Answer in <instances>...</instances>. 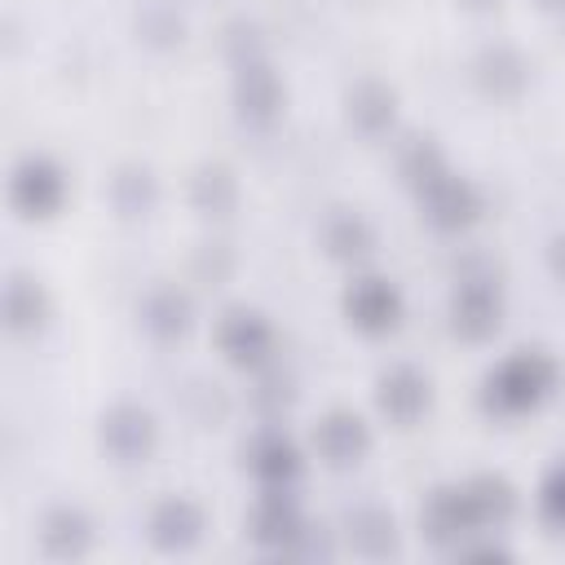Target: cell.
<instances>
[{
  "mask_svg": "<svg viewBox=\"0 0 565 565\" xmlns=\"http://www.w3.org/2000/svg\"><path fill=\"white\" fill-rule=\"evenodd\" d=\"M349 543L362 552V556H388L397 547V534H393V516L380 512V508H362L349 516Z\"/></svg>",
  "mask_w": 565,
  "mask_h": 565,
  "instance_id": "obj_18",
  "label": "cell"
},
{
  "mask_svg": "<svg viewBox=\"0 0 565 565\" xmlns=\"http://www.w3.org/2000/svg\"><path fill=\"white\" fill-rule=\"evenodd\" d=\"M62 172L49 163V159H22L13 168V203L26 212V216H49L57 203H62Z\"/></svg>",
  "mask_w": 565,
  "mask_h": 565,
  "instance_id": "obj_8",
  "label": "cell"
},
{
  "mask_svg": "<svg viewBox=\"0 0 565 565\" xmlns=\"http://www.w3.org/2000/svg\"><path fill=\"white\" fill-rule=\"evenodd\" d=\"M472 4H486V0H472Z\"/></svg>",
  "mask_w": 565,
  "mask_h": 565,
  "instance_id": "obj_25",
  "label": "cell"
},
{
  "mask_svg": "<svg viewBox=\"0 0 565 565\" xmlns=\"http://www.w3.org/2000/svg\"><path fill=\"white\" fill-rule=\"evenodd\" d=\"M552 269H556V274L565 278V234H561V238L552 243Z\"/></svg>",
  "mask_w": 565,
  "mask_h": 565,
  "instance_id": "obj_24",
  "label": "cell"
},
{
  "mask_svg": "<svg viewBox=\"0 0 565 565\" xmlns=\"http://www.w3.org/2000/svg\"><path fill=\"white\" fill-rule=\"evenodd\" d=\"M185 322H190L185 296H177V291H154V296L146 300V327H150L154 335H181Z\"/></svg>",
  "mask_w": 565,
  "mask_h": 565,
  "instance_id": "obj_21",
  "label": "cell"
},
{
  "mask_svg": "<svg viewBox=\"0 0 565 565\" xmlns=\"http://www.w3.org/2000/svg\"><path fill=\"white\" fill-rule=\"evenodd\" d=\"M194 194H199L203 212H225L234 203V181H230L225 168H203L199 181H194Z\"/></svg>",
  "mask_w": 565,
  "mask_h": 565,
  "instance_id": "obj_22",
  "label": "cell"
},
{
  "mask_svg": "<svg viewBox=\"0 0 565 565\" xmlns=\"http://www.w3.org/2000/svg\"><path fill=\"white\" fill-rule=\"evenodd\" d=\"M344 313L353 327L362 331H388L402 313V296L393 282L384 278H358L349 291H344Z\"/></svg>",
  "mask_w": 565,
  "mask_h": 565,
  "instance_id": "obj_5",
  "label": "cell"
},
{
  "mask_svg": "<svg viewBox=\"0 0 565 565\" xmlns=\"http://www.w3.org/2000/svg\"><path fill=\"white\" fill-rule=\"evenodd\" d=\"M216 340H221V349H225L234 362H256V358L269 349V327H265V318L252 313V309H230V313L221 318Z\"/></svg>",
  "mask_w": 565,
  "mask_h": 565,
  "instance_id": "obj_13",
  "label": "cell"
},
{
  "mask_svg": "<svg viewBox=\"0 0 565 565\" xmlns=\"http://www.w3.org/2000/svg\"><path fill=\"white\" fill-rule=\"evenodd\" d=\"M199 534H203V512H199V503H190L181 494L163 499L150 512V543L159 552H190L199 543Z\"/></svg>",
  "mask_w": 565,
  "mask_h": 565,
  "instance_id": "obj_9",
  "label": "cell"
},
{
  "mask_svg": "<svg viewBox=\"0 0 565 565\" xmlns=\"http://www.w3.org/2000/svg\"><path fill=\"white\" fill-rule=\"evenodd\" d=\"M556 4H561V0H556Z\"/></svg>",
  "mask_w": 565,
  "mask_h": 565,
  "instance_id": "obj_26",
  "label": "cell"
},
{
  "mask_svg": "<svg viewBox=\"0 0 565 565\" xmlns=\"http://www.w3.org/2000/svg\"><path fill=\"white\" fill-rule=\"evenodd\" d=\"M40 547L53 561H79L93 547V525L79 508H53L40 525Z\"/></svg>",
  "mask_w": 565,
  "mask_h": 565,
  "instance_id": "obj_11",
  "label": "cell"
},
{
  "mask_svg": "<svg viewBox=\"0 0 565 565\" xmlns=\"http://www.w3.org/2000/svg\"><path fill=\"white\" fill-rule=\"evenodd\" d=\"M463 499L472 508V521H477V534L486 525H503L512 512H516V494L503 477H472L463 481Z\"/></svg>",
  "mask_w": 565,
  "mask_h": 565,
  "instance_id": "obj_16",
  "label": "cell"
},
{
  "mask_svg": "<svg viewBox=\"0 0 565 565\" xmlns=\"http://www.w3.org/2000/svg\"><path fill=\"white\" fill-rule=\"evenodd\" d=\"M4 318L13 331H35L44 322V291L31 278H9L4 287Z\"/></svg>",
  "mask_w": 565,
  "mask_h": 565,
  "instance_id": "obj_19",
  "label": "cell"
},
{
  "mask_svg": "<svg viewBox=\"0 0 565 565\" xmlns=\"http://www.w3.org/2000/svg\"><path fill=\"white\" fill-rule=\"evenodd\" d=\"M424 534L433 543H441V547H450V543L459 547L468 534H477V521H472V508L463 499V486H446V490H437L428 499V508H424Z\"/></svg>",
  "mask_w": 565,
  "mask_h": 565,
  "instance_id": "obj_10",
  "label": "cell"
},
{
  "mask_svg": "<svg viewBox=\"0 0 565 565\" xmlns=\"http://www.w3.org/2000/svg\"><path fill=\"white\" fill-rule=\"evenodd\" d=\"M419 199H424V216L441 230H459L481 212L477 190L463 177H450V172H437L428 185H419Z\"/></svg>",
  "mask_w": 565,
  "mask_h": 565,
  "instance_id": "obj_3",
  "label": "cell"
},
{
  "mask_svg": "<svg viewBox=\"0 0 565 565\" xmlns=\"http://www.w3.org/2000/svg\"><path fill=\"white\" fill-rule=\"evenodd\" d=\"M552 380H556L552 358H543L539 349H521L486 375V406L499 415H521L547 397Z\"/></svg>",
  "mask_w": 565,
  "mask_h": 565,
  "instance_id": "obj_1",
  "label": "cell"
},
{
  "mask_svg": "<svg viewBox=\"0 0 565 565\" xmlns=\"http://www.w3.org/2000/svg\"><path fill=\"white\" fill-rule=\"evenodd\" d=\"M539 508L552 525H565V463H556L547 477H543V490H539Z\"/></svg>",
  "mask_w": 565,
  "mask_h": 565,
  "instance_id": "obj_23",
  "label": "cell"
},
{
  "mask_svg": "<svg viewBox=\"0 0 565 565\" xmlns=\"http://www.w3.org/2000/svg\"><path fill=\"white\" fill-rule=\"evenodd\" d=\"M247 468L265 481V486H287L300 472V450L282 437V433H260L247 450Z\"/></svg>",
  "mask_w": 565,
  "mask_h": 565,
  "instance_id": "obj_14",
  "label": "cell"
},
{
  "mask_svg": "<svg viewBox=\"0 0 565 565\" xmlns=\"http://www.w3.org/2000/svg\"><path fill=\"white\" fill-rule=\"evenodd\" d=\"M349 119L362 128V132H380L393 124V88H384L380 79H362L353 93H349Z\"/></svg>",
  "mask_w": 565,
  "mask_h": 565,
  "instance_id": "obj_17",
  "label": "cell"
},
{
  "mask_svg": "<svg viewBox=\"0 0 565 565\" xmlns=\"http://www.w3.org/2000/svg\"><path fill=\"white\" fill-rule=\"evenodd\" d=\"M305 516L296 508V499L287 494V486H269L260 494V503L252 508V539L260 547H274V552H291L300 539H305Z\"/></svg>",
  "mask_w": 565,
  "mask_h": 565,
  "instance_id": "obj_2",
  "label": "cell"
},
{
  "mask_svg": "<svg viewBox=\"0 0 565 565\" xmlns=\"http://www.w3.org/2000/svg\"><path fill=\"white\" fill-rule=\"evenodd\" d=\"M380 406H384V415H393L397 424L419 419L424 406H428V380H424L415 366H393V371L380 380Z\"/></svg>",
  "mask_w": 565,
  "mask_h": 565,
  "instance_id": "obj_12",
  "label": "cell"
},
{
  "mask_svg": "<svg viewBox=\"0 0 565 565\" xmlns=\"http://www.w3.org/2000/svg\"><path fill=\"white\" fill-rule=\"evenodd\" d=\"M278 102H282V88H278L274 71L265 62H243L238 66V110L247 119L265 124V119H274Z\"/></svg>",
  "mask_w": 565,
  "mask_h": 565,
  "instance_id": "obj_15",
  "label": "cell"
},
{
  "mask_svg": "<svg viewBox=\"0 0 565 565\" xmlns=\"http://www.w3.org/2000/svg\"><path fill=\"white\" fill-rule=\"evenodd\" d=\"M102 446L119 459V463H137L154 450V419L141 406H115L102 415Z\"/></svg>",
  "mask_w": 565,
  "mask_h": 565,
  "instance_id": "obj_4",
  "label": "cell"
},
{
  "mask_svg": "<svg viewBox=\"0 0 565 565\" xmlns=\"http://www.w3.org/2000/svg\"><path fill=\"white\" fill-rule=\"evenodd\" d=\"M313 446H318V455H322L327 463L349 468V463H358V459L366 455L371 433H366V424H362L353 411H331V415H322V424L313 428Z\"/></svg>",
  "mask_w": 565,
  "mask_h": 565,
  "instance_id": "obj_7",
  "label": "cell"
},
{
  "mask_svg": "<svg viewBox=\"0 0 565 565\" xmlns=\"http://www.w3.org/2000/svg\"><path fill=\"white\" fill-rule=\"evenodd\" d=\"M450 313H455V331L459 335H468V340L490 335L499 327V287L490 278H463L455 287Z\"/></svg>",
  "mask_w": 565,
  "mask_h": 565,
  "instance_id": "obj_6",
  "label": "cell"
},
{
  "mask_svg": "<svg viewBox=\"0 0 565 565\" xmlns=\"http://www.w3.org/2000/svg\"><path fill=\"white\" fill-rule=\"evenodd\" d=\"M322 238H327L331 256H362V252L371 247V225H366L358 212H335V216L327 221Z\"/></svg>",
  "mask_w": 565,
  "mask_h": 565,
  "instance_id": "obj_20",
  "label": "cell"
}]
</instances>
